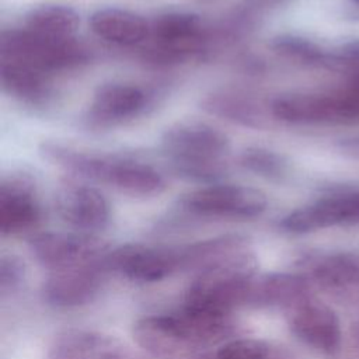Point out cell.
I'll use <instances>...</instances> for the list:
<instances>
[{"label": "cell", "mask_w": 359, "mask_h": 359, "mask_svg": "<svg viewBox=\"0 0 359 359\" xmlns=\"http://www.w3.org/2000/svg\"><path fill=\"white\" fill-rule=\"evenodd\" d=\"M233 331L230 314L185 306L170 314L147 316L133 325V338L156 358L175 359L216 344Z\"/></svg>", "instance_id": "obj_1"}, {"label": "cell", "mask_w": 359, "mask_h": 359, "mask_svg": "<svg viewBox=\"0 0 359 359\" xmlns=\"http://www.w3.org/2000/svg\"><path fill=\"white\" fill-rule=\"evenodd\" d=\"M39 151L43 158L67 172L105 184L130 196H156L167 187L164 175L142 160L97 154L59 142H43Z\"/></svg>", "instance_id": "obj_2"}, {"label": "cell", "mask_w": 359, "mask_h": 359, "mask_svg": "<svg viewBox=\"0 0 359 359\" xmlns=\"http://www.w3.org/2000/svg\"><path fill=\"white\" fill-rule=\"evenodd\" d=\"M160 149L175 175L206 184L219 178L227 167L230 139L210 123L180 121L164 129Z\"/></svg>", "instance_id": "obj_3"}, {"label": "cell", "mask_w": 359, "mask_h": 359, "mask_svg": "<svg viewBox=\"0 0 359 359\" xmlns=\"http://www.w3.org/2000/svg\"><path fill=\"white\" fill-rule=\"evenodd\" d=\"M257 276V259L250 244L237 248L198 271L191 282L185 306L230 314L245 297Z\"/></svg>", "instance_id": "obj_4"}, {"label": "cell", "mask_w": 359, "mask_h": 359, "mask_svg": "<svg viewBox=\"0 0 359 359\" xmlns=\"http://www.w3.org/2000/svg\"><path fill=\"white\" fill-rule=\"evenodd\" d=\"M144 43L146 62L156 66L180 65L203 57L213 49L212 25L194 11L167 10L149 21Z\"/></svg>", "instance_id": "obj_5"}, {"label": "cell", "mask_w": 359, "mask_h": 359, "mask_svg": "<svg viewBox=\"0 0 359 359\" xmlns=\"http://www.w3.org/2000/svg\"><path fill=\"white\" fill-rule=\"evenodd\" d=\"M91 57V49L76 36L45 38L21 27L4 29L0 36V59L22 62L49 74L79 69Z\"/></svg>", "instance_id": "obj_6"}, {"label": "cell", "mask_w": 359, "mask_h": 359, "mask_svg": "<svg viewBox=\"0 0 359 359\" xmlns=\"http://www.w3.org/2000/svg\"><path fill=\"white\" fill-rule=\"evenodd\" d=\"M272 118L290 125L359 123V112L342 88L337 93H289L271 100Z\"/></svg>", "instance_id": "obj_7"}, {"label": "cell", "mask_w": 359, "mask_h": 359, "mask_svg": "<svg viewBox=\"0 0 359 359\" xmlns=\"http://www.w3.org/2000/svg\"><path fill=\"white\" fill-rule=\"evenodd\" d=\"M177 203L192 216L254 219L265 212L268 199L261 189L252 187L215 182L184 194Z\"/></svg>", "instance_id": "obj_8"}, {"label": "cell", "mask_w": 359, "mask_h": 359, "mask_svg": "<svg viewBox=\"0 0 359 359\" xmlns=\"http://www.w3.org/2000/svg\"><path fill=\"white\" fill-rule=\"evenodd\" d=\"M105 264L109 272L137 282H157L188 269L184 244L175 247L125 244L109 250Z\"/></svg>", "instance_id": "obj_9"}, {"label": "cell", "mask_w": 359, "mask_h": 359, "mask_svg": "<svg viewBox=\"0 0 359 359\" xmlns=\"http://www.w3.org/2000/svg\"><path fill=\"white\" fill-rule=\"evenodd\" d=\"M292 334L327 359L342 358V330L335 311L314 294L285 311Z\"/></svg>", "instance_id": "obj_10"}, {"label": "cell", "mask_w": 359, "mask_h": 359, "mask_svg": "<svg viewBox=\"0 0 359 359\" xmlns=\"http://www.w3.org/2000/svg\"><path fill=\"white\" fill-rule=\"evenodd\" d=\"M156 93L136 83L109 81L100 84L86 111L84 121L93 128H111L146 114L154 104Z\"/></svg>", "instance_id": "obj_11"}, {"label": "cell", "mask_w": 359, "mask_h": 359, "mask_svg": "<svg viewBox=\"0 0 359 359\" xmlns=\"http://www.w3.org/2000/svg\"><path fill=\"white\" fill-rule=\"evenodd\" d=\"M359 226V191H339L293 209L279 220L289 234H306L330 227Z\"/></svg>", "instance_id": "obj_12"}, {"label": "cell", "mask_w": 359, "mask_h": 359, "mask_svg": "<svg viewBox=\"0 0 359 359\" xmlns=\"http://www.w3.org/2000/svg\"><path fill=\"white\" fill-rule=\"evenodd\" d=\"M29 250L41 265L59 271L98 261L107 255L109 245L88 233L45 231L29 238Z\"/></svg>", "instance_id": "obj_13"}, {"label": "cell", "mask_w": 359, "mask_h": 359, "mask_svg": "<svg viewBox=\"0 0 359 359\" xmlns=\"http://www.w3.org/2000/svg\"><path fill=\"white\" fill-rule=\"evenodd\" d=\"M303 275L313 287L344 303H359V258L345 252L302 258Z\"/></svg>", "instance_id": "obj_14"}, {"label": "cell", "mask_w": 359, "mask_h": 359, "mask_svg": "<svg viewBox=\"0 0 359 359\" xmlns=\"http://www.w3.org/2000/svg\"><path fill=\"white\" fill-rule=\"evenodd\" d=\"M108 273L105 257L86 265L52 271L42 286V297L59 309L87 304L100 293Z\"/></svg>", "instance_id": "obj_15"}, {"label": "cell", "mask_w": 359, "mask_h": 359, "mask_svg": "<svg viewBox=\"0 0 359 359\" xmlns=\"http://www.w3.org/2000/svg\"><path fill=\"white\" fill-rule=\"evenodd\" d=\"M42 219L34 178L24 171H14L0 182V233L15 236L34 229Z\"/></svg>", "instance_id": "obj_16"}, {"label": "cell", "mask_w": 359, "mask_h": 359, "mask_svg": "<svg viewBox=\"0 0 359 359\" xmlns=\"http://www.w3.org/2000/svg\"><path fill=\"white\" fill-rule=\"evenodd\" d=\"M55 206L60 219L80 233L101 231L111 220V206L107 198L87 184H63L55 196Z\"/></svg>", "instance_id": "obj_17"}, {"label": "cell", "mask_w": 359, "mask_h": 359, "mask_svg": "<svg viewBox=\"0 0 359 359\" xmlns=\"http://www.w3.org/2000/svg\"><path fill=\"white\" fill-rule=\"evenodd\" d=\"M0 83L7 95L29 108H45L55 95L52 74L17 60L0 59Z\"/></svg>", "instance_id": "obj_18"}, {"label": "cell", "mask_w": 359, "mask_h": 359, "mask_svg": "<svg viewBox=\"0 0 359 359\" xmlns=\"http://www.w3.org/2000/svg\"><path fill=\"white\" fill-rule=\"evenodd\" d=\"M311 294L313 285L303 273L273 272L252 279L245 304L286 311Z\"/></svg>", "instance_id": "obj_19"}, {"label": "cell", "mask_w": 359, "mask_h": 359, "mask_svg": "<svg viewBox=\"0 0 359 359\" xmlns=\"http://www.w3.org/2000/svg\"><path fill=\"white\" fill-rule=\"evenodd\" d=\"M49 359H132L115 337L88 330H67L52 342Z\"/></svg>", "instance_id": "obj_20"}, {"label": "cell", "mask_w": 359, "mask_h": 359, "mask_svg": "<svg viewBox=\"0 0 359 359\" xmlns=\"http://www.w3.org/2000/svg\"><path fill=\"white\" fill-rule=\"evenodd\" d=\"M91 32L107 43L135 48L149 38V20L121 7H101L88 17Z\"/></svg>", "instance_id": "obj_21"}, {"label": "cell", "mask_w": 359, "mask_h": 359, "mask_svg": "<svg viewBox=\"0 0 359 359\" xmlns=\"http://www.w3.org/2000/svg\"><path fill=\"white\" fill-rule=\"evenodd\" d=\"M201 108L209 115L244 128H262L265 123L262 104L238 90L212 91L202 98Z\"/></svg>", "instance_id": "obj_22"}, {"label": "cell", "mask_w": 359, "mask_h": 359, "mask_svg": "<svg viewBox=\"0 0 359 359\" xmlns=\"http://www.w3.org/2000/svg\"><path fill=\"white\" fill-rule=\"evenodd\" d=\"M80 25L79 13L60 3H42L28 8L21 21V28L45 38H74Z\"/></svg>", "instance_id": "obj_23"}, {"label": "cell", "mask_w": 359, "mask_h": 359, "mask_svg": "<svg viewBox=\"0 0 359 359\" xmlns=\"http://www.w3.org/2000/svg\"><path fill=\"white\" fill-rule=\"evenodd\" d=\"M271 48L280 56L310 66H335L332 52L324 49L311 39L293 34H280L272 38Z\"/></svg>", "instance_id": "obj_24"}, {"label": "cell", "mask_w": 359, "mask_h": 359, "mask_svg": "<svg viewBox=\"0 0 359 359\" xmlns=\"http://www.w3.org/2000/svg\"><path fill=\"white\" fill-rule=\"evenodd\" d=\"M238 163L245 171L268 181H280L289 171V164L280 153L262 146L244 149L240 153Z\"/></svg>", "instance_id": "obj_25"}, {"label": "cell", "mask_w": 359, "mask_h": 359, "mask_svg": "<svg viewBox=\"0 0 359 359\" xmlns=\"http://www.w3.org/2000/svg\"><path fill=\"white\" fill-rule=\"evenodd\" d=\"M215 359H290V356L268 341L240 338L223 345Z\"/></svg>", "instance_id": "obj_26"}, {"label": "cell", "mask_w": 359, "mask_h": 359, "mask_svg": "<svg viewBox=\"0 0 359 359\" xmlns=\"http://www.w3.org/2000/svg\"><path fill=\"white\" fill-rule=\"evenodd\" d=\"M25 265L17 255H3L0 259V293L7 296L18 290L25 280Z\"/></svg>", "instance_id": "obj_27"}, {"label": "cell", "mask_w": 359, "mask_h": 359, "mask_svg": "<svg viewBox=\"0 0 359 359\" xmlns=\"http://www.w3.org/2000/svg\"><path fill=\"white\" fill-rule=\"evenodd\" d=\"M337 65H352L359 70V41H351L335 52Z\"/></svg>", "instance_id": "obj_28"}, {"label": "cell", "mask_w": 359, "mask_h": 359, "mask_svg": "<svg viewBox=\"0 0 359 359\" xmlns=\"http://www.w3.org/2000/svg\"><path fill=\"white\" fill-rule=\"evenodd\" d=\"M339 149H341V151H344L349 157L359 160V136L345 139L344 142L339 143Z\"/></svg>", "instance_id": "obj_29"}, {"label": "cell", "mask_w": 359, "mask_h": 359, "mask_svg": "<svg viewBox=\"0 0 359 359\" xmlns=\"http://www.w3.org/2000/svg\"><path fill=\"white\" fill-rule=\"evenodd\" d=\"M353 338H355V341H356V344L359 346V323H356L355 327H353Z\"/></svg>", "instance_id": "obj_30"}, {"label": "cell", "mask_w": 359, "mask_h": 359, "mask_svg": "<svg viewBox=\"0 0 359 359\" xmlns=\"http://www.w3.org/2000/svg\"><path fill=\"white\" fill-rule=\"evenodd\" d=\"M353 1H355V3H358V4H359V0H353Z\"/></svg>", "instance_id": "obj_31"}]
</instances>
